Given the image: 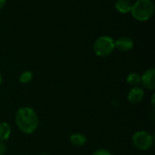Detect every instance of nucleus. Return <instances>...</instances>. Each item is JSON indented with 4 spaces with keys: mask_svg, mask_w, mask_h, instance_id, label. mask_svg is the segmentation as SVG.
I'll use <instances>...</instances> for the list:
<instances>
[{
    "mask_svg": "<svg viewBox=\"0 0 155 155\" xmlns=\"http://www.w3.org/2000/svg\"><path fill=\"white\" fill-rule=\"evenodd\" d=\"M15 124L25 134H34L39 125V119L36 112L31 107L20 108L15 117Z\"/></svg>",
    "mask_w": 155,
    "mask_h": 155,
    "instance_id": "obj_1",
    "label": "nucleus"
},
{
    "mask_svg": "<svg viewBox=\"0 0 155 155\" xmlns=\"http://www.w3.org/2000/svg\"><path fill=\"white\" fill-rule=\"evenodd\" d=\"M130 13L140 22L148 21L154 13V3L153 0H137L132 5Z\"/></svg>",
    "mask_w": 155,
    "mask_h": 155,
    "instance_id": "obj_2",
    "label": "nucleus"
},
{
    "mask_svg": "<svg viewBox=\"0 0 155 155\" xmlns=\"http://www.w3.org/2000/svg\"><path fill=\"white\" fill-rule=\"evenodd\" d=\"M114 49V40L109 35H102L98 37L94 44V52L100 57H106L110 55Z\"/></svg>",
    "mask_w": 155,
    "mask_h": 155,
    "instance_id": "obj_3",
    "label": "nucleus"
},
{
    "mask_svg": "<svg viewBox=\"0 0 155 155\" xmlns=\"http://www.w3.org/2000/svg\"><path fill=\"white\" fill-rule=\"evenodd\" d=\"M134 145L141 151H148L153 145V136L147 131L140 130L134 134L132 138Z\"/></svg>",
    "mask_w": 155,
    "mask_h": 155,
    "instance_id": "obj_4",
    "label": "nucleus"
},
{
    "mask_svg": "<svg viewBox=\"0 0 155 155\" xmlns=\"http://www.w3.org/2000/svg\"><path fill=\"white\" fill-rule=\"evenodd\" d=\"M141 84L143 87L149 90H153L155 88V69H147L143 75H141Z\"/></svg>",
    "mask_w": 155,
    "mask_h": 155,
    "instance_id": "obj_5",
    "label": "nucleus"
},
{
    "mask_svg": "<svg viewBox=\"0 0 155 155\" xmlns=\"http://www.w3.org/2000/svg\"><path fill=\"white\" fill-rule=\"evenodd\" d=\"M144 97V91L143 88L136 86V87H133L127 95V99L128 101L132 104H140Z\"/></svg>",
    "mask_w": 155,
    "mask_h": 155,
    "instance_id": "obj_6",
    "label": "nucleus"
},
{
    "mask_svg": "<svg viewBox=\"0 0 155 155\" xmlns=\"http://www.w3.org/2000/svg\"><path fill=\"white\" fill-rule=\"evenodd\" d=\"M134 45V40L128 36H121L114 41V46L122 52H127L133 49Z\"/></svg>",
    "mask_w": 155,
    "mask_h": 155,
    "instance_id": "obj_7",
    "label": "nucleus"
},
{
    "mask_svg": "<svg viewBox=\"0 0 155 155\" xmlns=\"http://www.w3.org/2000/svg\"><path fill=\"white\" fill-rule=\"evenodd\" d=\"M115 9L121 14H127L131 12L132 4L129 0H117L115 2Z\"/></svg>",
    "mask_w": 155,
    "mask_h": 155,
    "instance_id": "obj_8",
    "label": "nucleus"
},
{
    "mask_svg": "<svg viewBox=\"0 0 155 155\" xmlns=\"http://www.w3.org/2000/svg\"><path fill=\"white\" fill-rule=\"evenodd\" d=\"M86 141H87L86 136L83 134H80V133L73 134L70 136V142L74 146H82V145L85 144Z\"/></svg>",
    "mask_w": 155,
    "mask_h": 155,
    "instance_id": "obj_9",
    "label": "nucleus"
},
{
    "mask_svg": "<svg viewBox=\"0 0 155 155\" xmlns=\"http://www.w3.org/2000/svg\"><path fill=\"white\" fill-rule=\"evenodd\" d=\"M10 135H11L10 125L5 122L0 123V142L6 141L10 137Z\"/></svg>",
    "mask_w": 155,
    "mask_h": 155,
    "instance_id": "obj_10",
    "label": "nucleus"
},
{
    "mask_svg": "<svg viewBox=\"0 0 155 155\" xmlns=\"http://www.w3.org/2000/svg\"><path fill=\"white\" fill-rule=\"evenodd\" d=\"M126 81L131 86L136 87L141 84V75L138 73H131L128 74Z\"/></svg>",
    "mask_w": 155,
    "mask_h": 155,
    "instance_id": "obj_11",
    "label": "nucleus"
},
{
    "mask_svg": "<svg viewBox=\"0 0 155 155\" xmlns=\"http://www.w3.org/2000/svg\"><path fill=\"white\" fill-rule=\"evenodd\" d=\"M32 79H33V74L30 71H25L19 76V81L21 84H28Z\"/></svg>",
    "mask_w": 155,
    "mask_h": 155,
    "instance_id": "obj_12",
    "label": "nucleus"
},
{
    "mask_svg": "<svg viewBox=\"0 0 155 155\" xmlns=\"http://www.w3.org/2000/svg\"><path fill=\"white\" fill-rule=\"evenodd\" d=\"M92 155H112V153L109 151H107V150L100 149V150H97V151L94 152Z\"/></svg>",
    "mask_w": 155,
    "mask_h": 155,
    "instance_id": "obj_13",
    "label": "nucleus"
},
{
    "mask_svg": "<svg viewBox=\"0 0 155 155\" xmlns=\"http://www.w3.org/2000/svg\"><path fill=\"white\" fill-rule=\"evenodd\" d=\"M6 153V145L4 142H0V155H5Z\"/></svg>",
    "mask_w": 155,
    "mask_h": 155,
    "instance_id": "obj_14",
    "label": "nucleus"
},
{
    "mask_svg": "<svg viewBox=\"0 0 155 155\" xmlns=\"http://www.w3.org/2000/svg\"><path fill=\"white\" fill-rule=\"evenodd\" d=\"M5 2H6V0H0V9L3 8V7L5 6Z\"/></svg>",
    "mask_w": 155,
    "mask_h": 155,
    "instance_id": "obj_15",
    "label": "nucleus"
},
{
    "mask_svg": "<svg viewBox=\"0 0 155 155\" xmlns=\"http://www.w3.org/2000/svg\"><path fill=\"white\" fill-rule=\"evenodd\" d=\"M2 80H3V77H2V74L0 73V84H1V83H2Z\"/></svg>",
    "mask_w": 155,
    "mask_h": 155,
    "instance_id": "obj_16",
    "label": "nucleus"
}]
</instances>
